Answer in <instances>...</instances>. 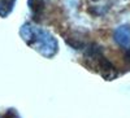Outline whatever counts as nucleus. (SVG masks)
<instances>
[{
	"label": "nucleus",
	"mask_w": 130,
	"mask_h": 118,
	"mask_svg": "<svg viewBox=\"0 0 130 118\" xmlns=\"http://www.w3.org/2000/svg\"><path fill=\"white\" fill-rule=\"evenodd\" d=\"M21 35L29 44L35 46L44 55H52L57 49V43L48 33L40 29H34L30 25H24L21 29Z\"/></svg>",
	"instance_id": "f257e3e1"
},
{
	"label": "nucleus",
	"mask_w": 130,
	"mask_h": 118,
	"mask_svg": "<svg viewBox=\"0 0 130 118\" xmlns=\"http://www.w3.org/2000/svg\"><path fill=\"white\" fill-rule=\"evenodd\" d=\"M115 40L124 48H130V26L124 25L115 31Z\"/></svg>",
	"instance_id": "f03ea898"
},
{
	"label": "nucleus",
	"mask_w": 130,
	"mask_h": 118,
	"mask_svg": "<svg viewBox=\"0 0 130 118\" xmlns=\"http://www.w3.org/2000/svg\"><path fill=\"white\" fill-rule=\"evenodd\" d=\"M29 7L32 10L35 18H37L38 16L42 14L43 10H44V2H43V0H29Z\"/></svg>",
	"instance_id": "7ed1b4c3"
},
{
	"label": "nucleus",
	"mask_w": 130,
	"mask_h": 118,
	"mask_svg": "<svg viewBox=\"0 0 130 118\" xmlns=\"http://www.w3.org/2000/svg\"><path fill=\"white\" fill-rule=\"evenodd\" d=\"M14 2L16 0H0V16L7 17L13 9Z\"/></svg>",
	"instance_id": "20e7f679"
},
{
	"label": "nucleus",
	"mask_w": 130,
	"mask_h": 118,
	"mask_svg": "<svg viewBox=\"0 0 130 118\" xmlns=\"http://www.w3.org/2000/svg\"><path fill=\"white\" fill-rule=\"evenodd\" d=\"M126 60H130V51L126 53Z\"/></svg>",
	"instance_id": "39448f33"
}]
</instances>
